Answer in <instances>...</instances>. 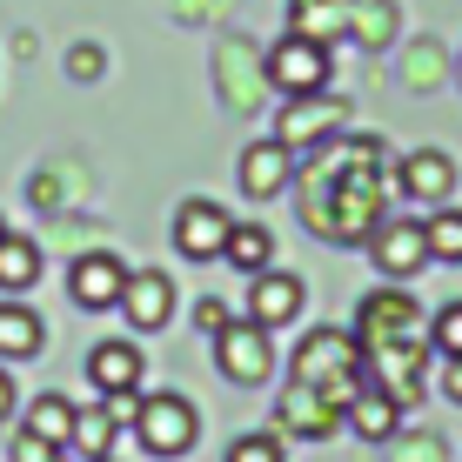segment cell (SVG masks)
I'll return each instance as SVG.
<instances>
[{"instance_id": "obj_1", "label": "cell", "mask_w": 462, "mask_h": 462, "mask_svg": "<svg viewBox=\"0 0 462 462\" xmlns=\"http://www.w3.org/2000/svg\"><path fill=\"white\" fill-rule=\"evenodd\" d=\"M389 148L382 134H336L309 148V168L295 174V215L315 242L328 248H362L389 221Z\"/></svg>"}, {"instance_id": "obj_2", "label": "cell", "mask_w": 462, "mask_h": 462, "mask_svg": "<svg viewBox=\"0 0 462 462\" xmlns=\"http://www.w3.org/2000/svg\"><path fill=\"white\" fill-rule=\"evenodd\" d=\"M356 348H362V362H389V356H409V348H422L429 342V328H422V309H416V295H402V282H382V289H369L356 301Z\"/></svg>"}, {"instance_id": "obj_3", "label": "cell", "mask_w": 462, "mask_h": 462, "mask_svg": "<svg viewBox=\"0 0 462 462\" xmlns=\"http://www.w3.org/2000/svg\"><path fill=\"white\" fill-rule=\"evenodd\" d=\"M289 382H301V389L328 395L336 409L356 402V389L369 382V362H362V348L348 328H309V342L289 356Z\"/></svg>"}, {"instance_id": "obj_4", "label": "cell", "mask_w": 462, "mask_h": 462, "mask_svg": "<svg viewBox=\"0 0 462 462\" xmlns=\"http://www.w3.org/2000/svg\"><path fill=\"white\" fill-rule=\"evenodd\" d=\"M289 21H295V34H309V41H362V47H382L395 34V7L389 0H289Z\"/></svg>"}, {"instance_id": "obj_5", "label": "cell", "mask_w": 462, "mask_h": 462, "mask_svg": "<svg viewBox=\"0 0 462 462\" xmlns=\"http://www.w3.org/2000/svg\"><path fill=\"white\" fill-rule=\"evenodd\" d=\"M195 436H201V409L188 402V395H174V389L148 395L141 416H134V442L148 456H188V449H195Z\"/></svg>"}, {"instance_id": "obj_6", "label": "cell", "mask_w": 462, "mask_h": 462, "mask_svg": "<svg viewBox=\"0 0 462 462\" xmlns=\"http://www.w3.org/2000/svg\"><path fill=\"white\" fill-rule=\"evenodd\" d=\"M348 127V101L342 94H289V107L275 115V141L289 154H309V148H322V141H336Z\"/></svg>"}, {"instance_id": "obj_7", "label": "cell", "mask_w": 462, "mask_h": 462, "mask_svg": "<svg viewBox=\"0 0 462 462\" xmlns=\"http://www.w3.org/2000/svg\"><path fill=\"white\" fill-rule=\"evenodd\" d=\"M215 369L235 382V389H254V382L275 375V342H268L262 322H248V315H235L228 328L215 336Z\"/></svg>"}, {"instance_id": "obj_8", "label": "cell", "mask_w": 462, "mask_h": 462, "mask_svg": "<svg viewBox=\"0 0 462 462\" xmlns=\"http://www.w3.org/2000/svg\"><path fill=\"white\" fill-rule=\"evenodd\" d=\"M369 262H375L382 282H416L422 268H429V235H422V221H416V215L382 221V228L369 235Z\"/></svg>"}, {"instance_id": "obj_9", "label": "cell", "mask_w": 462, "mask_h": 462, "mask_svg": "<svg viewBox=\"0 0 462 462\" xmlns=\"http://www.w3.org/2000/svg\"><path fill=\"white\" fill-rule=\"evenodd\" d=\"M268 81H275L282 94H322L328 88V47L289 27V34L268 47Z\"/></svg>"}, {"instance_id": "obj_10", "label": "cell", "mask_w": 462, "mask_h": 462, "mask_svg": "<svg viewBox=\"0 0 462 462\" xmlns=\"http://www.w3.org/2000/svg\"><path fill=\"white\" fill-rule=\"evenodd\" d=\"M121 289H127V262L115 248H88L81 262L68 268V295H74V309H88V315L121 309Z\"/></svg>"}, {"instance_id": "obj_11", "label": "cell", "mask_w": 462, "mask_h": 462, "mask_svg": "<svg viewBox=\"0 0 462 462\" xmlns=\"http://www.w3.org/2000/svg\"><path fill=\"white\" fill-rule=\"evenodd\" d=\"M228 208L208 195H195V201H181L174 208V248L188 254V262H221V248H228Z\"/></svg>"}, {"instance_id": "obj_12", "label": "cell", "mask_w": 462, "mask_h": 462, "mask_svg": "<svg viewBox=\"0 0 462 462\" xmlns=\"http://www.w3.org/2000/svg\"><path fill=\"white\" fill-rule=\"evenodd\" d=\"M301 301H309V289H301V275H289V268H262V275H248V322H262L268 336L295 322Z\"/></svg>"}, {"instance_id": "obj_13", "label": "cell", "mask_w": 462, "mask_h": 462, "mask_svg": "<svg viewBox=\"0 0 462 462\" xmlns=\"http://www.w3.org/2000/svg\"><path fill=\"white\" fill-rule=\"evenodd\" d=\"M275 422L289 429V436H301V442H328L342 429V409L328 402V395H315V389H301V382H289L282 389V402H275Z\"/></svg>"}, {"instance_id": "obj_14", "label": "cell", "mask_w": 462, "mask_h": 462, "mask_svg": "<svg viewBox=\"0 0 462 462\" xmlns=\"http://www.w3.org/2000/svg\"><path fill=\"white\" fill-rule=\"evenodd\" d=\"M121 315H127V328H141V336L168 328V315H174V282L162 275V268H141V275H127Z\"/></svg>"}, {"instance_id": "obj_15", "label": "cell", "mask_w": 462, "mask_h": 462, "mask_svg": "<svg viewBox=\"0 0 462 462\" xmlns=\"http://www.w3.org/2000/svg\"><path fill=\"white\" fill-rule=\"evenodd\" d=\"M235 174H242L248 201H275V195H289V181H295V154L282 148V141H254Z\"/></svg>"}, {"instance_id": "obj_16", "label": "cell", "mask_w": 462, "mask_h": 462, "mask_svg": "<svg viewBox=\"0 0 462 462\" xmlns=\"http://www.w3.org/2000/svg\"><path fill=\"white\" fill-rule=\"evenodd\" d=\"M395 188L442 208V201L456 195V162H449L442 148H416V154H402V162H395Z\"/></svg>"}, {"instance_id": "obj_17", "label": "cell", "mask_w": 462, "mask_h": 462, "mask_svg": "<svg viewBox=\"0 0 462 462\" xmlns=\"http://www.w3.org/2000/svg\"><path fill=\"white\" fill-rule=\"evenodd\" d=\"M342 422L356 429L362 442H389L395 429H402V402H395V395L382 389V382H362V389H356V402L342 409Z\"/></svg>"}, {"instance_id": "obj_18", "label": "cell", "mask_w": 462, "mask_h": 462, "mask_svg": "<svg viewBox=\"0 0 462 462\" xmlns=\"http://www.w3.org/2000/svg\"><path fill=\"white\" fill-rule=\"evenodd\" d=\"M88 382L101 395H127V389H141V348L134 342H94L88 348Z\"/></svg>"}, {"instance_id": "obj_19", "label": "cell", "mask_w": 462, "mask_h": 462, "mask_svg": "<svg viewBox=\"0 0 462 462\" xmlns=\"http://www.w3.org/2000/svg\"><path fill=\"white\" fill-rule=\"evenodd\" d=\"M41 342H47L41 315L27 309V301H0V362H27V356H41Z\"/></svg>"}, {"instance_id": "obj_20", "label": "cell", "mask_w": 462, "mask_h": 462, "mask_svg": "<svg viewBox=\"0 0 462 462\" xmlns=\"http://www.w3.org/2000/svg\"><path fill=\"white\" fill-rule=\"evenodd\" d=\"M221 262L242 268V275H262V268H275V235H268L262 221H235V228H228V248H221Z\"/></svg>"}, {"instance_id": "obj_21", "label": "cell", "mask_w": 462, "mask_h": 462, "mask_svg": "<svg viewBox=\"0 0 462 462\" xmlns=\"http://www.w3.org/2000/svg\"><path fill=\"white\" fill-rule=\"evenodd\" d=\"M34 282H41V242L7 235V242H0V289L21 295V289H34Z\"/></svg>"}, {"instance_id": "obj_22", "label": "cell", "mask_w": 462, "mask_h": 462, "mask_svg": "<svg viewBox=\"0 0 462 462\" xmlns=\"http://www.w3.org/2000/svg\"><path fill=\"white\" fill-rule=\"evenodd\" d=\"M27 436L68 449V442H74V402H68V395H41V402L27 409Z\"/></svg>"}, {"instance_id": "obj_23", "label": "cell", "mask_w": 462, "mask_h": 462, "mask_svg": "<svg viewBox=\"0 0 462 462\" xmlns=\"http://www.w3.org/2000/svg\"><path fill=\"white\" fill-rule=\"evenodd\" d=\"M422 235H429V262L462 268V208H436L422 221Z\"/></svg>"}, {"instance_id": "obj_24", "label": "cell", "mask_w": 462, "mask_h": 462, "mask_svg": "<svg viewBox=\"0 0 462 462\" xmlns=\"http://www.w3.org/2000/svg\"><path fill=\"white\" fill-rule=\"evenodd\" d=\"M115 416H107V409H74V449H81L88 462H101L107 449H115Z\"/></svg>"}, {"instance_id": "obj_25", "label": "cell", "mask_w": 462, "mask_h": 462, "mask_svg": "<svg viewBox=\"0 0 462 462\" xmlns=\"http://www.w3.org/2000/svg\"><path fill=\"white\" fill-rule=\"evenodd\" d=\"M429 342H436V356H442V362H456V356H462V301H449V309L429 322Z\"/></svg>"}, {"instance_id": "obj_26", "label": "cell", "mask_w": 462, "mask_h": 462, "mask_svg": "<svg viewBox=\"0 0 462 462\" xmlns=\"http://www.w3.org/2000/svg\"><path fill=\"white\" fill-rule=\"evenodd\" d=\"M228 462H282V442L268 436V429H254V436H235V442H228Z\"/></svg>"}, {"instance_id": "obj_27", "label": "cell", "mask_w": 462, "mask_h": 462, "mask_svg": "<svg viewBox=\"0 0 462 462\" xmlns=\"http://www.w3.org/2000/svg\"><path fill=\"white\" fill-rule=\"evenodd\" d=\"M228 322H235V309H228L221 295H201V301H195V336H208V342H215Z\"/></svg>"}, {"instance_id": "obj_28", "label": "cell", "mask_w": 462, "mask_h": 462, "mask_svg": "<svg viewBox=\"0 0 462 462\" xmlns=\"http://www.w3.org/2000/svg\"><path fill=\"white\" fill-rule=\"evenodd\" d=\"M101 68H107V54H101V47H68V74H74V81H101Z\"/></svg>"}, {"instance_id": "obj_29", "label": "cell", "mask_w": 462, "mask_h": 462, "mask_svg": "<svg viewBox=\"0 0 462 462\" xmlns=\"http://www.w3.org/2000/svg\"><path fill=\"white\" fill-rule=\"evenodd\" d=\"M14 462H54V442H41V436H14Z\"/></svg>"}, {"instance_id": "obj_30", "label": "cell", "mask_w": 462, "mask_h": 462, "mask_svg": "<svg viewBox=\"0 0 462 462\" xmlns=\"http://www.w3.org/2000/svg\"><path fill=\"white\" fill-rule=\"evenodd\" d=\"M107 416H115V422H134V416H141V395H134V389H127V395H107Z\"/></svg>"}, {"instance_id": "obj_31", "label": "cell", "mask_w": 462, "mask_h": 462, "mask_svg": "<svg viewBox=\"0 0 462 462\" xmlns=\"http://www.w3.org/2000/svg\"><path fill=\"white\" fill-rule=\"evenodd\" d=\"M442 395H449V402L462 409V356L449 362V369H442Z\"/></svg>"}, {"instance_id": "obj_32", "label": "cell", "mask_w": 462, "mask_h": 462, "mask_svg": "<svg viewBox=\"0 0 462 462\" xmlns=\"http://www.w3.org/2000/svg\"><path fill=\"white\" fill-rule=\"evenodd\" d=\"M7 416H14V375L0 369V422H7Z\"/></svg>"}, {"instance_id": "obj_33", "label": "cell", "mask_w": 462, "mask_h": 462, "mask_svg": "<svg viewBox=\"0 0 462 462\" xmlns=\"http://www.w3.org/2000/svg\"><path fill=\"white\" fill-rule=\"evenodd\" d=\"M0 242H7V221H0Z\"/></svg>"}, {"instance_id": "obj_34", "label": "cell", "mask_w": 462, "mask_h": 462, "mask_svg": "<svg viewBox=\"0 0 462 462\" xmlns=\"http://www.w3.org/2000/svg\"><path fill=\"white\" fill-rule=\"evenodd\" d=\"M101 462H107V456H101Z\"/></svg>"}]
</instances>
